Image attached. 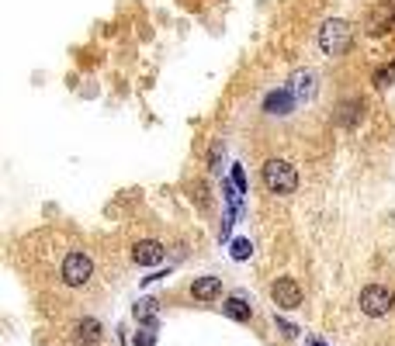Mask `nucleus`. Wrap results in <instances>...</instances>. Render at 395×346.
<instances>
[{
	"instance_id": "obj_8",
	"label": "nucleus",
	"mask_w": 395,
	"mask_h": 346,
	"mask_svg": "<svg viewBox=\"0 0 395 346\" xmlns=\"http://www.w3.org/2000/svg\"><path fill=\"white\" fill-rule=\"evenodd\" d=\"M73 346H97L101 343V322L97 318H80V322H73Z\"/></svg>"
},
{
	"instance_id": "obj_1",
	"label": "nucleus",
	"mask_w": 395,
	"mask_h": 346,
	"mask_svg": "<svg viewBox=\"0 0 395 346\" xmlns=\"http://www.w3.org/2000/svg\"><path fill=\"white\" fill-rule=\"evenodd\" d=\"M59 280L66 287H87L94 280V260L87 249H70L59 263Z\"/></svg>"
},
{
	"instance_id": "obj_5",
	"label": "nucleus",
	"mask_w": 395,
	"mask_h": 346,
	"mask_svg": "<svg viewBox=\"0 0 395 346\" xmlns=\"http://www.w3.org/2000/svg\"><path fill=\"white\" fill-rule=\"evenodd\" d=\"M271 298H274V305L278 308H302V287H298V280L295 277H278L274 284H271Z\"/></svg>"
},
{
	"instance_id": "obj_9",
	"label": "nucleus",
	"mask_w": 395,
	"mask_h": 346,
	"mask_svg": "<svg viewBox=\"0 0 395 346\" xmlns=\"http://www.w3.org/2000/svg\"><path fill=\"white\" fill-rule=\"evenodd\" d=\"M219 294H222V277H194L191 298H198V301H215Z\"/></svg>"
},
{
	"instance_id": "obj_6",
	"label": "nucleus",
	"mask_w": 395,
	"mask_h": 346,
	"mask_svg": "<svg viewBox=\"0 0 395 346\" xmlns=\"http://www.w3.org/2000/svg\"><path fill=\"white\" fill-rule=\"evenodd\" d=\"M392 25H395V4L392 0H378V4L367 11V21H364L367 35H385Z\"/></svg>"
},
{
	"instance_id": "obj_3",
	"label": "nucleus",
	"mask_w": 395,
	"mask_h": 346,
	"mask_svg": "<svg viewBox=\"0 0 395 346\" xmlns=\"http://www.w3.org/2000/svg\"><path fill=\"white\" fill-rule=\"evenodd\" d=\"M392 308H395V294H392L385 284H367V287L360 291V311H364V315L381 318V315H388Z\"/></svg>"
},
{
	"instance_id": "obj_2",
	"label": "nucleus",
	"mask_w": 395,
	"mask_h": 346,
	"mask_svg": "<svg viewBox=\"0 0 395 346\" xmlns=\"http://www.w3.org/2000/svg\"><path fill=\"white\" fill-rule=\"evenodd\" d=\"M260 180H264V187H267L271 194H295V191H298V173H295V166L285 163V160H267V163L260 166Z\"/></svg>"
},
{
	"instance_id": "obj_11",
	"label": "nucleus",
	"mask_w": 395,
	"mask_h": 346,
	"mask_svg": "<svg viewBox=\"0 0 395 346\" xmlns=\"http://www.w3.org/2000/svg\"><path fill=\"white\" fill-rule=\"evenodd\" d=\"M312 90H316V77L312 73H295L291 77V94L302 101V97H312Z\"/></svg>"
},
{
	"instance_id": "obj_18",
	"label": "nucleus",
	"mask_w": 395,
	"mask_h": 346,
	"mask_svg": "<svg viewBox=\"0 0 395 346\" xmlns=\"http://www.w3.org/2000/svg\"><path fill=\"white\" fill-rule=\"evenodd\" d=\"M309 346H322V343H319V339H309Z\"/></svg>"
},
{
	"instance_id": "obj_7",
	"label": "nucleus",
	"mask_w": 395,
	"mask_h": 346,
	"mask_svg": "<svg viewBox=\"0 0 395 346\" xmlns=\"http://www.w3.org/2000/svg\"><path fill=\"white\" fill-rule=\"evenodd\" d=\"M163 256H166L163 242H156V239H142L132 246V263H139V267H156Z\"/></svg>"
},
{
	"instance_id": "obj_14",
	"label": "nucleus",
	"mask_w": 395,
	"mask_h": 346,
	"mask_svg": "<svg viewBox=\"0 0 395 346\" xmlns=\"http://www.w3.org/2000/svg\"><path fill=\"white\" fill-rule=\"evenodd\" d=\"M132 346H156V325H139L132 336Z\"/></svg>"
},
{
	"instance_id": "obj_16",
	"label": "nucleus",
	"mask_w": 395,
	"mask_h": 346,
	"mask_svg": "<svg viewBox=\"0 0 395 346\" xmlns=\"http://www.w3.org/2000/svg\"><path fill=\"white\" fill-rule=\"evenodd\" d=\"M392 77H395V70H378V73H374V84H378V87H388Z\"/></svg>"
},
{
	"instance_id": "obj_12",
	"label": "nucleus",
	"mask_w": 395,
	"mask_h": 346,
	"mask_svg": "<svg viewBox=\"0 0 395 346\" xmlns=\"http://www.w3.org/2000/svg\"><path fill=\"white\" fill-rule=\"evenodd\" d=\"M222 311H226L229 318H236V322H250V315H253L250 305H247L243 298H229V301L222 305Z\"/></svg>"
},
{
	"instance_id": "obj_17",
	"label": "nucleus",
	"mask_w": 395,
	"mask_h": 346,
	"mask_svg": "<svg viewBox=\"0 0 395 346\" xmlns=\"http://www.w3.org/2000/svg\"><path fill=\"white\" fill-rule=\"evenodd\" d=\"M278 329H281V336H288V339H295V336H298V329H295L291 322H278Z\"/></svg>"
},
{
	"instance_id": "obj_4",
	"label": "nucleus",
	"mask_w": 395,
	"mask_h": 346,
	"mask_svg": "<svg viewBox=\"0 0 395 346\" xmlns=\"http://www.w3.org/2000/svg\"><path fill=\"white\" fill-rule=\"evenodd\" d=\"M347 46H350V28H347V21H326V25L319 28V49H322L326 56H343Z\"/></svg>"
},
{
	"instance_id": "obj_15",
	"label": "nucleus",
	"mask_w": 395,
	"mask_h": 346,
	"mask_svg": "<svg viewBox=\"0 0 395 346\" xmlns=\"http://www.w3.org/2000/svg\"><path fill=\"white\" fill-rule=\"evenodd\" d=\"M250 253H253V246H250L247 239H236V242H233V256H236V260H247Z\"/></svg>"
},
{
	"instance_id": "obj_10",
	"label": "nucleus",
	"mask_w": 395,
	"mask_h": 346,
	"mask_svg": "<svg viewBox=\"0 0 395 346\" xmlns=\"http://www.w3.org/2000/svg\"><path fill=\"white\" fill-rule=\"evenodd\" d=\"M295 101H298V97H295L291 90H274V94L264 101V111H267V115H288V111L295 108Z\"/></svg>"
},
{
	"instance_id": "obj_13",
	"label": "nucleus",
	"mask_w": 395,
	"mask_h": 346,
	"mask_svg": "<svg viewBox=\"0 0 395 346\" xmlns=\"http://www.w3.org/2000/svg\"><path fill=\"white\" fill-rule=\"evenodd\" d=\"M156 315H160V308H156L153 298H142V301L135 305V318H139V325H156Z\"/></svg>"
}]
</instances>
